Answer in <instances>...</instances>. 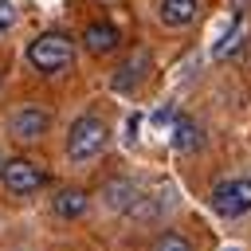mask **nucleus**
Returning <instances> with one entry per match:
<instances>
[{
  "instance_id": "1a4fd4ad",
  "label": "nucleus",
  "mask_w": 251,
  "mask_h": 251,
  "mask_svg": "<svg viewBox=\"0 0 251 251\" xmlns=\"http://www.w3.org/2000/svg\"><path fill=\"white\" fill-rule=\"evenodd\" d=\"M118 27L114 24H86V31H82V43H86V51H94V55H106V51H114L118 47Z\"/></svg>"
},
{
  "instance_id": "9b49d317",
  "label": "nucleus",
  "mask_w": 251,
  "mask_h": 251,
  "mask_svg": "<svg viewBox=\"0 0 251 251\" xmlns=\"http://www.w3.org/2000/svg\"><path fill=\"white\" fill-rule=\"evenodd\" d=\"M82 212H86V192H82V188H63V192H55V216L75 220V216H82Z\"/></svg>"
},
{
  "instance_id": "0eeeda50",
  "label": "nucleus",
  "mask_w": 251,
  "mask_h": 251,
  "mask_svg": "<svg viewBox=\"0 0 251 251\" xmlns=\"http://www.w3.org/2000/svg\"><path fill=\"white\" fill-rule=\"evenodd\" d=\"M145 71H149V51H137V55H129V59L118 67V75L110 78V86L126 94V90H133V86L141 82V75H145Z\"/></svg>"
},
{
  "instance_id": "f8f14e48",
  "label": "nucleus",
  "mask_w": 251,
  "mask_h": 251,
  "mask_svg": "<svg viewBox=\"0 0 251 251\" xmlns=\"http://www.w3.org/2000/svg\"><path fill=\"white\" fill-rule=\"evenodd\" d=\"M239 35H243V12H235V20H231V27L224 31V39L212 47V55L216 59H224V55H231L235 47H239Z\"/></svg>"
},
{
  "instance_id": "7ed1b4c3",
  "label": "nucleus",
  "mask_w": 251,
  "mask_h": 251,
  "mask_svg": "<svg viewBox=\"0 0 251 251\" xmlns=\"http://www.w3.org/2000/svg\"><path fill=\"white\" fill-rule=\"evenodd\" d=\"M212 208H216V216H224V220H235V216L251 212V176L220 180V184L212 188Z\"/></svg>"
},
{
  "instance_id": "f03ea898",
  "label": "nucleus",
  "mask_w": 251,
  "mask_h": 251,
  "mask_svg": "<svg viewBox=\"0 0 251 251\" xmlns=\"http://www.w3.org/2000/svg\"><path fill=\"white\" fill-rule=\"evenodd\" d=\"M106 141H110L106 122H102L98 114H82V118L71 126V133H67V157H71V161H90V157H98V153L106 149Z\"/></svg>"
},
{
  "instance_id": "f257e3e1",
  "label": "nucleus",
  "mask_w": 251,
  "mask_h": 251,
  "mask_svg": "<svg viewBox=\"0 0 251 251\" xmlns=\"http://www.w3.org/2000/svg\"><path fill=\"white\" fill-rule=\"evenodd\" d=\"M27 63L39 71V75H59L75 63V43L63 35V31H43L27 43Z\"/></svg>"
},
{
  "instance_id": "2eb2a0df",
  "label": "nucleus",
  "mask_w": 251,
  "mask_h": 251,
  "mask_svg": "<svg viewBox=\"0 0 251 251\" xmlns=\"http://www.w3.org/2000/svg\"><path fill=\"white\" fill-rule=\"evenodd\" d=\"M231 4H235V8H239V12H243V4H247V0H231Z\"/></svg>"
},
{
  "instance_id": "9d476101",
  "label": "nucleus",
  "mask_w": 251,
  "mask_h": 251,
  "mask_svg": "<svg viewBox=\"0 0 251 251\" xmlns=\"http://www.w3.org/2000/svg\"><path fill=\"white\" fill-rule=\"evenodd\" d=\"M102 196H106V204H110V208L129 212V208L137 204V184H133V180H110V184L102 188Z\"/></svg>"
},
{
  "instance_id": "ddd939ff",
  "label": "nucleus",
  "mask_w": 251,
  "mask_h": 251,
  "mask_svg": "<svg viewBox=\"0 0 251 251\" xmlns=\"http://www.w3.org/2000/svg\"><path fill=\"white\" fill-rule=\"evenodd\" d=\"M153 251H192V243H188L180 231H165V235H157Z\"/></svg>"
},
{
  "instance_id": "dca6fc26",
  "label": "nucleus",
  "mask_w": 251,
  "mask_h": 251,
  "mask_svg": "<svg viewBox=\"0 0 251 251\" xmlns=\"http://www.w3.org/2000/svg\"><path fill=\"white\" fill-rule=\"evenodd\" d=\"M0 169H4V157H0Z\"/></svg>"
},
{
  "instance_id": "423d86ee",
  "label": "nucleus",
  "mask_w": 251,
  "mask_h": 251,
  "mask_svg": "<svg viewBox=\"0 0 251 251\" xmlns=\"http://www.w3.org/2000/svg\"><path fill=\"white\" fill-rule=\"evenodd\" d=\"M200 8H204V0H161V24L165 27H188L196 16H200Z\"/></svg>"
},
{
  "instance_id": "39448f33",
  "label": "nucleus",
  "mask_w": 251,
  "mask_h": 251,
  "mask_svg": "<svg viewBox=\"0 0 251 251\" xmlns=\"http://www.w3.org/2000/svg\"><path fill=\"white\" fill-rule=\"evenodd\" d=\"M47 129H51V114L39 110V106H24V110H16L8 118V133L16 141H39Z\"/></svg>"
},
{
  "instance_id": "6e6552de",
  "label": "nucleus",
  "mask_w": 251,
  "mask_h": 251,
  "mask_svg": "<svg viewBox=\"0 0 251 251\" xmlns=\"http://www.w3.org/2000/svg\"><path fill=\"white\" fill-rule=\"evenodd\" d=\"M204 145V129L188 118V114H180V118H173V149H180V153H192V149H200Z\"/></svg>"
},
{
  "instance_id": "4468645a",
  "label": "nucleus",
  "mask_w": 251,
  "mask_h": 251,
  "mask_svg": "<svg viewBox=\"0 0 251 251\" xmlns=\"http://www.w3.org/2000/svg\"><path fill=\"white\" fill-rule=\"evenodd\" d=\"M16 24V8H12V0H0V31H8Z\"/></svg>"
},
{
  "instance_id": "20e7f679",
  "label": "nucleus",
  "mask_w": 251,
  "mask_h": 251,
  "mask_svg": "<svg viewBox=\"0 0 251 251\" xmlns=\"http://www.w3.org/2000/svg\"><path fill=\"white\" fill-rule=\"evenodd\" d=\"M0 180H4V188L12 192V196H31L35 188H43V169L35 165V161H27V157H12V161H4V169H0Z\"/></svg>"
}]
</instances>
